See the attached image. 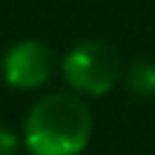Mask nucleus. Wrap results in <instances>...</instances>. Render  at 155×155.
<instances>
[{
	"label": "nucleus",
	"instance_id": "f257e3e1",
	"mask_svg": "<svg viewBox=\"0 0 155 155\" xmlns=\"http://www.w3.org/2000/svg\"><path fill=\"white\" fill-rule=\"evenodd\" d=\"M95 118L78 92H49L23 121V147L32 155H81L92 141Z\"/></svg>",
	"mask_w": 155,
	"mask_h": 155
},
{
	"label": "nucleus",
	"instance_id": "f03ea898",
	"mask_svg": "<svg viewBox=\"0 0 155 155\" xmlns=\"http://www.w3.org/2000/svg\"><path fill=\"white\" fill-rule=\"evenodd\" d=\"M61 72L72 92L83 98H104L121 83L124 66L106 40H83L63 55Z\"/></svg>",
	"mask_w": 155,
	"mask_h": 155
},
{
	"label": "nucleus",
	"instance_id": "7ed1b4c3",
	"mask_svg": "<svg viewBox=\"0 0 155 155\" xmlns=\"http://www.w3.org/2000/svg\"><path fill=\"white\" fill-rule=\"evenodd\" d=\"M55 72V55L49 46L40 40H20V43L9 46V52L0 61V75H3L6 86L20 89V92H32L49 83Z\"/></svg>",
	"mask_w": 155,
	"mask_h": 155
},
{
	"label": "nucleus",
	"instance_id": "20e7f679",
	"mask_svg": "<svg viewBox=\"0 0 155 155\" xmlns=\"http://www.w3.org/2000/svg\"><path fill=\"white\" fill-rule=\"evenodd\" d=\"M124 86L135 98H152L155 95V63L152 61H135L124 69Z\"/></svg>",
	"mask_w": 155,
	"mask_h": 155
},
{
	"label": "nucleus",
	"instance_id": "39448f33",
	"mask_svg": "<svg viewBox=\"0 0 155 155\" xmlns=\"http://www.w3.org/2000/svg\"><path fill=\"white\" fill-rule=\"evenodd\" d=\"M20 144H23V138L15 132V129L0 127V155H17Z\"/></svg>",
	"mask_w": 155,
	"mask_h": 155
}]
</instances>
